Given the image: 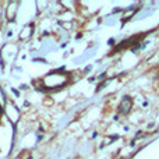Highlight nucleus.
Returning a JSON list of instances; mask_svg holds the SVG:
<instances>
[{"mask_svg": "<svg viewBox=\"0 0 159 159\" xmlns=\"http://www.w3.org/2000/svg\"><path fill=\"white\" fill-rule=\"evenodd\" d=\"M133 110V98L130 95H124L121 98L120 103H119V107H117V112L119 115L121 116H129Z\"/></svg>", "mask_w": 159, "mask_h": 159, "instance_id": "nucleus-1", "label": "nucleus"}, {"mask_svg": "<svg viewBox=\"0 0 159 159\" xmlns=\"http://www.w3.org/2000/svg\"><path fill=\"white\" fill-rule=\"evenodd\" d=\"M135 145V140H133L131 143H130V147H134Z\"/></svg>", "mask_w": 159, "mask_h": 159, "instance_id": "nucleus-7", "label": "nucleus"}, {"mask_svg": "<svg viewBox=\"0 0 159 159\" xmlns=\"http://www.w3.org/2000/svg\"><path fill=\"white\" fill-rule=\"evenodd\" d=\"M109 82H110V80H105L103 82H101V84H99V87H96V92H99V91H101L102 88H105L107 84H109Z\"/></svg>", "mask_w": 159, "mask_h": 159, "instance_id": "nucleus-2", "label": "nucleus"}, {"mask_svg": "<svg viewBox=\"0 0 159 159\" xmlns=\"http://www.w3.org/2000/svg\"><path fill=\"white\" fill-rule=\"evenodd\" d=\"M123 11H124V8H115V10H113V13H123Z\"/></svg>", "mask_w": 159, "mask_h": 159, "instance_id": "nucleus-4", "label": "nucleus"}, {"mask_svg": "<svg viewBox=\"0 0 159 159\" xmlns=\"http://www.w3.org/2000/svg\"><path fill=\"white\" fill-rule=\"evenodd\" d=\"M105 77H106V73H102V74L99 75V78H101V80H102V78H105Z\"/></svg>", "mask_w": 159, "mask_h": 159, "instance_id": "nucleus-6", "label": "nucleus"}, {"mask_svg": "<svg viewBox=\"0 0 159 159\" xmlns=\"http://www.w3.org/2000/svg\"><path fill=\"white\" fill-rule=\"evenodd\" d=\"M107 45H110V46H115V45H116V41H115L113 38H110L109 41H107Z\"/></svg>", "mask_w": 159, "mask_h": 159, "instance_id": "nucleus-3", "label": "nucleus"}, {"mask_svg": "<svg viewBox=\"0 0 159 159\" xmlns=\"http://www.w3.org/2000/svg\"><path fill=\"white\" fill-rule=\"evenodd\" d=\"M119 135H110V140H117Z\"/></svg>", "mask_w": 159, "mask_h": 159, "instance_id": "nucleus-5", "label": "nucleus"}]
</instances>
